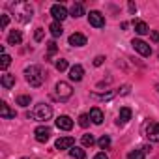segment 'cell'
<instances>
[{"label":"cell","instance_id":"obj_8","mask_svg":"<svg viewBox=\"0 0 159 159\" xmlns=\"http://www.w3.org/2000/svg\"><path fill=\"white\" fill-rule=\"evenodd\" d=\"M88 23H90L94 28H103V26H105V17H103L99 11H90V13H88Z\"/></svg>","mask_w":159,"mask_h":159},{"label":"cell","instance_id":"obj_15","mask_svg":"<svg viewBox=\"0 0 159 159\" xmlns=\"http://www.w3.org/2000/svg\"><path fill=\"white\" fill-rule=\"evenodd\" d=\"M150 150H152L150 146H142V148H139V150H133V152L127 153V159H144Z\"/></svg>","mask_w":159,"mask_h":159},{"label":"cell","instance_id":"obj_38","mask_svg":"<svg viewBox=\"0 0 159 159\" xmlns=\"http://www.w3.org/2000/svg\"><path fill=\"white\" fill-rule=\"evenodd\" d=\"M23 159H26V157H23Z\"/></svg>","mask_w":159,"mask_h":159},{"label":"cell","instance_id":"obj_22","mask_svg":"<svg viewBox=\"0 0 159 159\" xmlns=\"http://www.w3.org/2000/svg\"><path fill=\"white\" fill-rule=\"evenodd\" d=\"M71 15H73V17H81V15H84V8H83L81 2H77V4L71 6Z\"/></svg>","mask_w":159,"mask_h":159},{"label":"cell","instance_id":"obj_21","mask_svg":"<svg viewBox=\"0 0 159 159\" xmlns=\"http://www.w3.org/2000/svg\"><path fill=\"white\" fill-rule=\"evenodd\" d=\"M135 32L140 34V36H144V34L150 32V28H148V25L144 21H135Z\"/></svg>","mask_w":159,"mask_h":159},{"label":"cell","instance_id":"obj_18","mask_svg":"<svg viewBox=\"0 0 159 159\" xmlns=\"http://www.w3.org/2000/svg\"><path fill=\"white\" fill-rule=\"evenodd\" d=\"M21 41H23V34L19 30L10 32V36H8V43L10 45H21Z\"/></svg>","mask_w":159,"mask_h":159},{"label":"cell","instance_id":"obj_23","mask_svg":"<svg viewBox=\"0 0 159 159\" xmlns=\"http://www.w3.org/2000/svg\"><path fill=\"white\" fill-rule=\"evenodd\" d=\"M49 30H51V34H52L54 38L62 36V32H64V30H62V25H60V23H56V21H54V23H52V25L49 26Z\"/></svg>","mask_w":159,"mask_h":159},{"label":"cell","instance_id":"obj_3","mask_svg":"<svg viewBox=\"0 0 159 159\" xmlns=\"http://www.w3.org/2000/svg\"><path fill=\"white\" fill-rule=\"evenodd\" d=\"M73 96V88L67 84V83H58L56 84V99H60V101H66V99H69Z\"/></svg>","mask_w":159,"mask_h":159},{"label":"cell","instance_id":"obj_17","mask_svg":"<svg viewBox=\"0 0 159 159\" xmlns=\"http://www.w3.org/2000/svg\"><path fill=\"white\" fill-rule=\"evenodd\" d=\"M0 116L6 118V120L15 118V111H11V109H10V105H8L6 101H0Z\"/></svg>","mask_w":159,"mask_h":159},{"label":"cell","instance_id":"obj_7","mask_svg":"<svg viewBox=\"0 0 159 159\" xmlns=\"http://www.w3.org/2000/svg\"><path fill=\"white\" fill-rule=\"evenodd\" d=\"M51 15L54 17V21H56V23H62L69 13H67L66 6H62V4H54V6L51 8Z\"/></svg>","mask_w":159,"mask_h":159},{"label":"cell","instance_id":"obj_32","mask_svg":"<svg viewBox=\"0 0 159 159\" xmlns=\"http://www.w3.org/2000/svg\"><path fill=\"white\" fill-rule=\"evenodd\" d=\"M103 62H105V56H96V58H94V66H98V67H99Z\"/></svg>","mask_w":159,"mask_h":159},{"label":"cell","instance_id":"obj_11","mask_svg":"<svg viewBox=\"0 0 159 159\" xmlns=\"http://www.w3.org/2000/svg\"><path fill=\"white\" fill-rule=\"evenodd\" d=\"M83 75H84V67H83V66H79V64H75V66L69 69V79H71V81H75V83L81 81Z\"/></svg>","mask_w":159,"mask_h":159},{"label":"cell","instance_id":"obj_6","mask_svg":"<svg viewBox=\"0 0 159 159\" xmlns=\"http://www.w3.org/2000/svg\"><path fill=\"white\" fill-rule=\"evenodd\" d=\"M146 137L152 142H159V124L157 122H146Z\"/></svg>","mask_w":159,"mask_h":159},{"label":"cell","instance_id":"obj_33","mask_svg":"<svg viewBox=\"0 0 159 159\" xmlns=\"http://www.w3.org/2000/svg\"><path fill=\"white\" fill-rule=\"evenodd\" d=\"M8 23H10V17H8V15H2V21H0V26H2V28H6V26H8Z\"/></svg>","mask_w":159,"mask_h":159},{"label":"cell","instance_id":"obj_35","mask_svg":"<svg viewBox=\"0 0 159 159\" xmlns=\"http://www.w3.org/2000/svg\"><path fill=\"white\" fill-rule=\"evenodd\" d=\"M94 159H109V157H107V155H105V153H103V152H101V153H98V155H96V157H94Z\"/></svg>","mask_w":159,"mask_h":159},{"label":"cell","instance_id":"obj_1","mask_svg":"<svg viewBox=\"0 0 159 159\" xmlns=\"http://www.w3.org/2000/svg\"><path fill=\"white\" fill-rule=\"evenodd\" d=\"M25 75H26V83H28L30 86L39 88V86L43 84L45 75H43V71H41L38 66H30V67H26V69H25Z\"/></svg>","mask_w":159,"mask_h":159},{"label":"cell","instance_id":"obj_2","mask_svg":"<svg viewBox=\"0 0 159 159\" xmlns=\"http://www.w3.org/2000/svg\"><path fill=\"white\" fill-rule=\"evenodd\" d=\"M11 8L15 10V19L21 23H28L32 19V8L26 2H19V4H11Z\"/></svg>","mask_w":159,"mask_h":159},{"label":"cell","instance_id":"obj_36","mask_svg":"<svg viewBox=\"0 0 159 159\" xmlns=\"http://www.w3.org/2000/svg\"><path fill=\"white\" fill-rule=\"evenodd\" d=\"M129 10H131V11H133V13H135V11H137V6H135V4H133V2H129Z\"/></svg>","mask_w":159,"mask_h":159},{"label":"cell","instance_id":"obj_12","mask_svg":"<svg viewBox=\"0 0 159 159\" xmlns=\"http://www.w3.org/2000/svg\"><path fill=\"white\" fill-rule=\"evenodd\" d=\"M56 127L62 129V131H69L73 127V120L69 116H58L56 118Z\"/></svg>","mask_w":159,"mask_h":159},{"label":"cell","instance_id":"obj_31","mask_svg":"<svg viewBox=\"0 0 159 159\" xmlns=\"http://www.w3.org/2000/svg\"><path fill=\"white\" fill-rule=\"evenodd\" d=\"M43 34H45V30H43V28H36L34 39H36V41H41V39H43Z\"/></svg>","mask_w":159,"mask_h":159},{"label":"cell","instance_id":"obj_37","mask_svg":"<svg viewBox=\"0 0 159 159\" xmlns=\"http://www.w3.org/2000/svg\"><path fill=\"white\" fill-rule=\"evenodd\" d=\"M155 88H157V92H159V84H157V86H155Z\"/></svg>","mask_w":159,"mask_h":159},{"label":"cell","instance_id":"obj_34","mask_svg":"<svg viewBox=\"0 0 159 159\" xmlns=\"http://www.w3.org/2000/svg\"><path fill=\"white\" fill-rule=\"evenodd\" d=\"M152 39L153 41H159V32H152Z\"/></svg>","mask_w":159,"mask_h":159},{"label":"cell","instance_id":"obj_14","mask_svg":"<svg viewBox=\"0 0 159 159\" xmlns=\"http://www.w3.org/2000/svg\"><path fill=\"white\" fill-rule=\"evenodd\" d=\"M129 120H131V109H129V107H122V109H120V114H118L116 124H118V125H125Z\"/></svg>","mask_w":159,"mask_h":159},{"label":"cell","instance_id":"obj_10","mask_svg":"<svg viewBox=\"0 0 159 159\" xmlns=\"http://www.w3.org/2000/svg\"><path fill=\"white\" fill-rule=\"evenodd\" d=\"M69 45H73V47H83V45H86V36L81 34V32H73L69 36Z\"/></svg>","mask_w":159,"mask_h":159},{"label":"cell","instance_id":"obj_28","mask_svg":"<svg viewBox=\"0 0 159 159\" xmlns=\"http://www.w3.org/2000/svg\"><path fill=\"white\" fill-rule=\"evenodd\" d=\"M54 66H56V69H58V71H66V69H67V60L60 58V60H56V64H54Z\"/></svg>","mask_w":159,"mask_h":159},{"label":"cell","instance_id":"obj_13","mask_svg":"<svg viewBox=\"0 0 159 159\" xmlns=\"http://www.w3.org/2000/svg\"><path fill=\"white\" fill-rule=\"evenodd\" d=\"M73 144H75V139L73 137H60L56 140V148L58 150H71Z\"/></svg>","mask_w":159,"mask_h":159},{"label":"cell","instance_id":"obj_4","mask_svg":"<svg viewBox=\"0 0 159 159\" xmlns=\"http://www.w3.org/2000/svg\"><path fill=\"white\" fill-rule=\"evenodd\" d=\"M34 116L38 118V120H51V116H52V109L47 105V103H39V105H36V112H34Z\"/></svg>","mask_w":159,"mask_h":159},{"label":"cell","instance_id":"obj_25","mask_svg":"<svg viewBox=\"0 0 159 159\" xmlns=\"http://www.w3.org/2000/svg\"><path fill=\"white\" fill-rule=\"evenodd\" d=\"M10 64H11V56H10V54H2V62H0V69H2V71H6V69L10 67Z\"/></svg>","mask_w":159,"mask_h":159},{"label":"cell","instance_id":"obj_19","mask_svg":"<svg viewBox=\"0 0 159 159\" xmlns=\"http://www.w3.org/2000/svg\"><path fill=\"white\" fill-rule=\"evenodd\" d=\"M13 84H15V75L4 73V75H2V86H4V88H13Z\"/></svg>","mask_w":159,"mask_h":159},{"label":"cell","instance_id":"obj_29","mask_svg":"<svg viewBox=\"0 0 159 159\" xmlns=\"http://www.w3.org/2000/svg\"><path fill=\"white\" fill-rule=\"evenodd\" d=\"M94 142H96L94 135H83V144L84 146H94Z\"/></svg>","mask_w":159,"mask_h":159},{"label":"cell","instance_id":"obj_30","mask_svg":"<svg viewBox=\"0 0 159 159\" xmlns=\"http://www.w3.org/2000/svg\"><path fill=\"white\" fill-rule=\"evenodd\" d=\"M47 49H49V56H47V60H49L51 54H54L56 49H58V47H56V41H49V43H47Z\"/></svg>","mask_w":159,"mask_h":159},{"label":"cell","instance_id":"obj_5","mask_svg":"<svg viewBox=\"0 0 159 159\" xmlns=\"http://www.w3.org/2000/svg\"><path fill=\"white\" fill-rule=\"evenodd\" d=\"M131 45H133V49H135L140 56H150V54H152V47H150L146 41H142V39H133Z\"/></svg>","mask_w":159,"mask_h":159},{"label":"cell","instance_id":"obj_16","mask_svg":"<svg viewBox=\"0 0 159 159\" xmlns=\"http://www.w3.org/2000/svg\"><path fill=\"white\" fill-rule=\"evenodd\" d=\"M88 116H90V120H92L96 125H101V124H103V118H105V116H103V111H101V109H98V107H94V109L90 111V114H88Z\"/></svg>","mask_w":159,"mask_h":159},{"label":"cell","instance_id":"obj_27","mask_svg":"<svg viewBox=\"0 0 159 159\" xmlns=\"http://www.w3.org/2000/svg\"><path fill=\"white\" fill-rule=\"evenodd\" d=\"M88 124H90V116L88 114H81V116H79V125H81V127H88Z\"/></svg>","mask_w":159,"mask_h":159},{"label":"cell","instance_id":"obj_26","mask_svg":"<svg viewBox=\"0 0 159 159\" xmlns=\"http://www.w3.org/2000/svg\"><path fill=\"white\" fill-rule=\"evenodd\" d=\"M30 103H32V98H30V96H19V98H17V105L28 107Z\"/></svg>","mask_w":159,"mask_h":159},{"label":"cell","instance_id":"obj_9","mask_svg":"<svg viewBox=\"0 0 159 159\" xmlns=\"http://www.w3.org/2000/svg\"><path fill=\"white\" fill-rule=\"evenodd\" d=\"M34 135H36V140L38 142H47L49 137H51V129L47 125H39V127H36Z\"/></svg>","mask_w":159,"mask_h":159},{"label":"cell","instance_id":"obj_20","mask_svg":"<svg viewBox=\"0 0 159 159\" xmlns=\"http://www.w3.org/2000/svg\"><path fill=\"white\" fill-rule=\"evenodd\" d=\"M69 155H71L73 159H86V152H84L83 148H77V146H73V148L69 150Z\"/></svg>","mask_w":159,"mask_h":159},{"label":"cell","instance_id":"obj_24","mask_svg":"<svg viewBox=\"0 0 159 159\" xmlns=\"http://www.w3.org/2000/svg\"><path fill=\"white\" fill-rule=\"evenodd\" d=\"M98 144H99L101 150H107V148L111 146V137H109V135H103V137L98 140Z\"/></svg>","mask_w":159,"mask_h":159}]
</instances>
